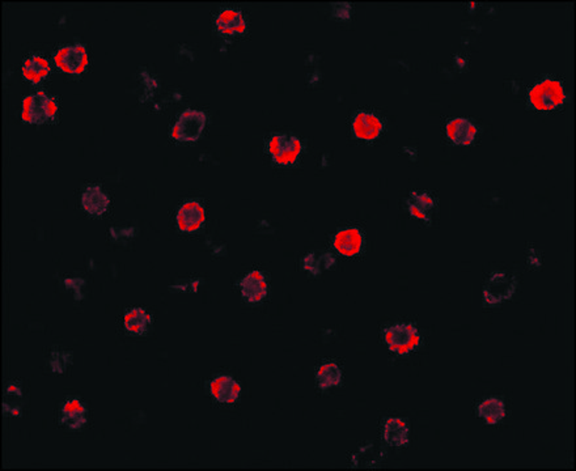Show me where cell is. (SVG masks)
<instances>
[{
	"label": "cell",
	"instance_id": "9a60e30c",
	"mask_svg": "<svg viewBox=\"0 0 576 471\" xmlns=\"http://www.w3.org/2000/svg\"><path fill=\"white\" fill-rule=\"evenodd\" d=\"M477 128L473 126L469 120L457 118L447 125V135L452 142L461 145H466L473 142L475 138Z\"/></svg>",
	"mask_w": 576,
	"mask_h": 471
},
{
	"label": "cell",
	"instance_id": "5b68a950",
	"mask_svg": "<svg viewBox=\"0 0 576 471\" xmlns=\"http://www.w3.org/2000/svg\"><path fill=\"white\" fill-rule=\"evenodd\" d=\"M385 342L392 351L397 353H408L418 347V344L421 342V336L413 325L400 324L385 331Z\"/></svg>",
	"mask_w": 576,
	"mask_h": 471
},
{
	"label": "cell",
	"instance_id": "8fae6325",
	"mask_svg": "<svg viewBox=\"0 0 576 471\" xmlns=\"http://www.w3.org/2000/svg\"><path fill=\"white\" fill-rule=\"evenodd\" d=\"M211 394L220 403H232L239 398L240 385L230 376H219L211 383Z\"/></svg>",
	"mask_w": 576,
	"mask_h": 471
},
{
	"label": "cell",
	"instance_id": "e0dca14e",
	"mask_svg": "<svg viewBox=\"0 0 576 471\" xmlns=\"http://www.w3.org/2000/svg\"><path fill=\"white\" fill-rule=\"evenodd\" d=\"M23 76L31 83H40L45 79L50 72L48 61L41 56H32L23 66Z\"/></svg>",
	"mask_w": 576,
	"mask_h": 471
},
{
	"label": "cell",
	"instance_id": "9c48e42d",
	"mask_svg": "<svg viewBox=\"0 0 576 471\" xmlns=\"http://www.w3.org/2000/svg\"><path fill=\"white\" fill-rule=\"evenodd\" d=\"M240 287L242 297L249 303H258L267 295V284L264 281V275L259 271L249 272L241 280Z\"/></svg>",
	"mask_w": 576,
	"mask_h": 471
},
{
	"label": "cell",
	"instance_id": "2e32d148",
	"mask_svg": "<svg viewBox=\"0 0 576 471\" xmlns=\"http://www.w3.org/2000/svg\"><path fill=\"white\" fill-rule=\"evenodd\" d=\"M384 439L392 447H405L408 441V425L398 418L388 419L384 425Z\"/></svg>",
	"mask_w": 576,
	"mask_h": 471
},
{
	"label": "cell",
	"instance_id": "277c9868",
	"mask_svg": "<svg viewBox=\"0 0 576 471\" xmlns=\"http://www.w3.org/2000/svg\"><path fill=\"white\" fill-rule=\"evenodd\" d=\"M267 150L275 162H278L280 165H289L299 159L302 152V143L297 136L279 134L272 136L269 140Z\"/></svg>",
	"mask_w": 576,
	"mask_h": 471
},
{
	"label": "cell",
	"instance_id": "30bf717a",
	"mask_svg": "<svg viewBox=\"0 0 576 471\" xmlns=\"http://www.w3.org/2000/svg\"><path fill=\"white\" fill-rule=\"evenodd\" d=\"M352 128H354L355 135L358 136L359 139L374 140L380 135V133L383 130V125L374 114L359 113L354 120Z\"/></svg>",
	"mask_w": 576,
	"mask_h": 471
},
{
	"label": "cell",
	"instance_id": "44dd1931",
	"mask_svg": "<svg viewBox=\"0 0 576 471\" xmlns=\"http://www.w3.org/2000/svg\"><path fill=\"white\" fill-rule=\"evenodd\" d=\"M433 207V200L424 192H413L411 200L408 203L410 214L418 219H426L428 212Z\"/></svg>",
	"mask_w": 576,
	"mask_h": 471
},
{
	"label": "cell",
	"instance_id": "52a82bcc",
	"mask_svg": "<svg viewBox=\"0 0 576 471\" xmlns=\"http://www.w3.org/2000/svg\"><path fill=\"white\" fill-rule=\"evenodd\" d=\"M516 280L513 276L504 274V272H496L490 279L483 291L485 300L488 304H496L502 300H508L513 297L516 291Z\"/></svg>",
	"mask_w": 576,
	"mask_h": 471
},
{
	"label": "cell",
	"instance_id": "ac0fdd59",
	"mask_svg": "<svg viewBox=\"0 0 576 471\" xmlns=\"http://www.w3.org/2000/svg\"><path fill=\"white\" fill-rule=\"evenodd\" d=\"M477 413L486 423L495 424L500 422L505 416V408H504L502 400H498V398H490L480 403L477 408Z\"/></svg>",
	"mask_w": 576,
	"mask_h": 471
},
{
	"label": "cell",
	"instance_id": "7c38bea8",
	"mask_svg": "<svg viewBox=\"0 0 576 471\" xmlns=\"http://www.w3.org/2000/svg\"><path fill=\"white\" fill-rule=\"evenodd\" d=\"M83 208L91 215H103L109 208V198L98 186H89L81 195Z\"/></svg>",
	"mask_w": 576,
	"mask_h": 471
},
{
	"label": "cell",
	"instance_id": "6da1fadb",
	"mask_svg": "<svg viewBox=\"0 0 576 471\" xmlns=\"http://www.w3.org/2000/svg\"><path fill=\"white\" fill-rule=\"evenodd\" d=\"M58 113V105L46 93L40 92L25 97L23 101L21 117L28 123H45L54 120Z\"/></svg>",
	"mask_w": 576,
	"mask_h": 471
},
{
	"label": "cell",
	"instance_id": "8992f818",
	"mask_svg": "<svg viewBox=\"0 0 576 471\" xmlns=\"http://www.w3.org/2000/svg\"><path fill=\"white\" fill-rule=\"evenodd\" d=\"M54 62L66 73L81 75L88 66V56L81 45H72L61 48L54 56Z\"/></svg>",
	"mask_w": 576,
	"mask_h": 471
},
{
	"label": "cell",
	"instance_id": "ba28073f",
	"mask_svg": "<svg viewBox=\"0 0 576 471\" xmlns=\"http://www.w3.org/2000/svg\"><path fill=\"white\" fill-rule=\"evenodd\" d=\"M205 222V211L197 202H187L177 214V224L184 232H194Z\"/></svg>",
	"mask_w": 576,
	"mask_h": 471
},
{
	"label": "cell",
	"instance_id": "7402d4cb",
	"mask_svg": "<svg viewBox=\"0 0 576 471\" xmlns=\"http://www.w3.org/2000/svg\"><path fill=\"white\" fill-rule=\"evenodd\" d=\"M317 383L321 389H329L331 386H336L342 381V372L336 364H325L317 372Z\"/></svg>",
	"mask_w": 576,
	"mask_h": 471
},
{
	"label": "cell",
	"instance_id": "d6986e66",
	"mask_svg": "<svg viewBox=\"0 0 576 471\" xmlns=\"http://www.w3.org/2000/svg\"><path fill=\"white\" fill-rule=\"evenodd\" d=\"M150 316L143 309H133L128 311L125 316V328L128 333H133L135 336H142L145 333L150 325Z\"/></svg>",
	"mask_w": 576,
	"mask_h": 471
},
{
	"label": "cell",
	"instance_id": "4fadbf2b",
	"mask_svg": "<svg viewBox=\"0 0 576 471\" xmlns=\"http://www.w3.org/2000/svg\"><path fill=\"white\" fill-rule=\"evenodd\" d=\"M363 245V236L358 229L349 228L339 232L334 240V247L344 256H355L358 254Z\"/></svg>",
	"mask_w": 576,
	"mask_h": 471
},
{
	"label": "cell",
	"instance_id": "7a4b0ae2",
	"mask_svg": "<svg viewBox=\"0 0 576 471\" xmlns=\"http://www.w3.org/2000/svg\"><path fill=\"white\" fill-rule=\"evenodd\" d=\"M529 101L536 109L540 110H552L554 108L563 104L565 92L560 81H541L535 86L529 92Z\"/></svg>",
	"mask_w": 576,
	"mask_h": 471
},
{
	"label": "cell",
	"instance_id": "3957f363",
	"mask_svg": "<svg viewBox=\"0 0 576 471\" xmlns=\"http://www.w3.org/2000/svg\"><path fill=\"white\" fill-rule=\"evenodd\" d=\"M206 120L205 113L189 109L180 115L172 130V136L180 142H195L205 130Z\"/></svg>",
	"mask_w": 576,
	"mask_h": 471
},
{
	"label": "cell",
	"instance_id": "ffe728a7",
	"mask_svg": "<svg viewBox=\"0 0 576 471\" xmlns=\"http://www.w3.org/2000/svg\"><path fill=\"white\" fill-rule=\"evenodd\" d=\"M63 422L70 428H79L81 424L86 423V408H83L78 400H70L66 402L63 408Z\"/></svg>",
	"mask_w": 576,
	"mask_h": 471
},
{
	"label": "cell",
	"instance_id": "5bb4252c",
	"mask_svg": "<svg viewBox=\"0 0 576 471\" xmlns=\"http://www.w3.org/2000/svg\"><path fill=\"white\" fill-rule=\"evenodd\" d=\"M216 26L220 32L228 36L241 34L247 31V23L244 17L239 11L235 9L223 11L216 19Z\"/></svg>",
	"mask_w": 576,
	"mask_h": 471
}]
</instances>
